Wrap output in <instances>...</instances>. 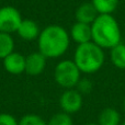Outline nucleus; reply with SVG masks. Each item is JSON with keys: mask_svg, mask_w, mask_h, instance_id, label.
Listing matches in <instances>:
<instances>
[{"mask_svg": "<svg viewBox=\"0 0 125 125\" xmlns=\"http://www.w3.org/2000/svg\"><path fill=\"white\" fill-rule=\"evenodd\" d=\"M70 35L62 26L52 24L44 28L37 39L39 52L46 58H58L67 52Z\"/></svg>", "mask_w": 125, "mask_h": 125, "instance_id": "1", "label": "nucleus"}, {"mask_svg": "<svg viewBox=\"0 0 125 125\" xmlns=\"http://www.w3.org/2000/svg\"><path fill=\"white\" fill-rule=\"evenodd\" d=\"M92 42L100 47L112 48L121 43V29L112 14H99L91 24Z\"/></svg>", "mask_w": 125, "mask_h": 125, "instance_id": "2", "label": "nucleus"}, {"mask_svg": "<svg viewBox=\"0 0 125 125\" xmlns=\"http://www.w3.org/2000/svg\"><path fill=\"white\" fill-rule=\"evenodd\" d=\"M105 61L103 48L94 42H88L77 46L73 62L83 73H94L102 68Z\"/></svg>", "mask_w": 125, "mask_h": 125, "instance_id": "3", "label": "nucleus"}, {"mask_svg": "<svg viewBox=\"0 0 125 125\" xmlns=\"http://www.w3.org/2000/svg\"><path fill=\"white\" fill-rule=\"evenodd\" d=\"M81 71L77 67L73 61L65 59L56 65L54 70L55 81L58 86L65 89H73L77 86L80 80Z\"/></svg>", "mask_w": 125, "mask_h": 125, "instance_id": "4", "label": "nucleus"}, {"mask_svg": "<svg viewBox=\"0 0 125 125\" xmlns=\"http://www.w3.org/2000/svg\"><path fill=\"white\" fill-rule=\"evenodd\" d=\"M21 13L12 6H4L0 8V32L14 33L18 31L22 22Z\"/></svg>", "mask_w": 125, "mask_h": 125, "instance_id": "5", "label": "nucleus"}, {"mask_svg": "<svg viewBox=\"0 0 125 125\" xmlns=\"http://www.w3.org/2000/svg\"><path fill=\"white\" fill-rule=\"evenodd\" d=\"M82 94L77 89H66L59 98V105L62 112L73 114L82 108Z\"/></svg>", "mask_w": 125, "mask_h": 125, "instance_id": "6", "label": "nucleus"}, {"mask_svg": "<svg viewBox=\"0 0 125 125\" xmlns=\"http://www.w3.org/2000/svg\"><path fill=\"white\" fill-rule=\"evenodd\" d=\"M46 67V57L42 53L34 52L25 57V73L30 76H39Z\"/></svg>", "mask_w": 125, "mask_h": 125, "instance_id": "7", "label": "nucleus"}, {"mask_svg": "<svg viewBox=\"0 0 125 125\" xmlns=\"http://www.w3.org/2000/svg\"><path fill=\"white\" fill-rule=\"evenodd\" d=\"M6 71L11 75H21L25 71V57L19 52H12L2 59Z\"/></svg>", "mask_w": 125, "mask_h": 125, "instance_id": "8", "label": "nucleus"}, {"mask_svg": "<svg viewBox=\"0 0 125 125\" xmlns=\"http://www.w3.org/2000/svg\"><path fill=\"white\" fill-rule=\"evenodd\" d=\"M70 39L73 42L80 45L92 41V31H91V24L76 22L70 29Z\"/></svg>", "mask_w": 125, "mask_h": 125, "instance_id": "9", "label": "nucleus"}, {"mask_svg": "<svg viewBox=\"0 0 125 125\" xmlns=\"http://www.w3.org/2000/svg\"><path fill=\"white\" fill-rule=\"evenodd\" d=\"M17 33L24 41H34V40L39 39L41 30H40V26L36 22L30 19H25L22 20Z\"/></svg>", "mask_w": 125, "mask_h": 125, "instance_id": "10", "label": "nucleus"}, {"mask_svg": "<svg viewBox=\"0 0 125 125\" xmlns=\"http://www.w3.org/2000/svg\"><path fill=\"white\" fill-rule=\"evenodd\" d=\"M98 15H99V13L95 10L92 2H84V3L80 4L75 13L77 22H81V23H87V24H92L93 21L97 19Z\"/></svg>", "mask_w": 125, "mask_h": 125, "instance_id": "11", "label": "nucleus"}, {"mask_svg": "<svg viewBox=\"0 0 125 125\" xmlns=\"http://www.w3.org/2000/svg\"><path fill=\"white\" fill-rule=\"evenodd\" d=\"M99 125H120L121 124V115L117 110L113 108H105L100 112L98 117Z\"/></svg>", "mask_w": 125, "mask_h": 125, "instance_id": "12", "label": "nucleus"}, {"mask_svg": "<svg viewBox=\"0 0 125 125\" xmlns=\"http://www.w3.org/2000/svg\"><path fill=\"white\" fill-rule=\"evenodd\" d=\"M111 62L119 69H125V44L119 43L111 48Z\"/></svg>", "mask_w": 125, "mask_h": 125, "instance_id": "13", "label": "nucleus"}, {"mask_svg": "<svg viewBox=\"0 0 125 125\" xmlns=\"http://www.w3.org/2000/svg\"><path fill=\"white\" fill-rule=\"evenodd\" d=\"M99 14H112L119 6V0H91Z\"/></svg>", "mask_w": 125, "mask_h": 125, "instance_id": "14", "label": "nucleus"}, {"mask_svg": "<svg viewBox=\"0 0 125 125\" xmlns=\"http://www.w3.org/2000/svg\"><path fill=\"white\" fill-rule=\"evenodd\" d=\"M12 52H14V41L11 34L0 32V59L6 58Z\"/></svg>", "mask_w": 125, "mask_h": 125, "instance_id": "15", "label": "nucleus"}, {"mask_svg": "<svg viewBox=\"0 0 125 125\" xmlns=\"http://www.w3.org/2000/svg\"><path fill=\"white\" fill-rule=\"evenodd\" d=\"M47 125H73L70 114L65 112H59L54 114L47 122Z\"/></svg>", "mask_w": 125, "mask_h": 125, "instance_id": "16", "label": "nucleus"}, {"mask_svg": "<svg viewBox=\"0 0 125 125\" xmlns=\"http://www.w3.org/2000/svg\"><path fill=\"white\" fill-rule=\"evenodd\" d=\"M19 125H47V123L37 114H26L21 117Z\"/></svg>", "mask_w": 125, "mask_h": 125, "instance_id": "17", "label": "nucleus"}, {"mask_svg": "<svg viewBox=\"0 0 125 125\" xmlns=\"http://www.w3.org/2000/svg\"><path fill=\"white\" fill-rule=\"evenodd\" d=\"M92 82L90 81L89 79H87V78H80V80L78 81L77 86H76V88H77V90L79 91L81 94H87V93H90L91 90H92Z\"/></svg>", "mask_w": 125, "mask_h": 125, "instance_id": "18", "label": "nucleus"}, {"mask_svg": "<svg viewBox=\"0 0 125 125\" xmlns=\"http://www.w3.org/2000/svg\"><path fill=\"white\" fill-rule=\"evenodd\" d=\"M0 125H19V121L9 113H0Z\"/></svg>", "mask_w": 125, "mask_h": 125, "instance_id": "19", "label": "nucleus"}, {"mask_svg": "<svg viewBox=\"0 0 125 125\" xmlns=\"http://www.w3.org/2000/svg\"><path fill=\"white\" fill-rule=\"evenodd\" d=\"M84 125H99V124H98V123H87Z\"/></svg>", "mask_w": 125, "mask_h": 125, "instance_id": "20", "label": "nucleus"}, {"mask_svg": "<svg viewBox=\"0 0 125 125\" xmlns=\"http://www.w3.org/2000/svg\"><path fill=\"white\" fill-rule=\"evenodd\" d=\"M120 125H125V120H124L123 122H121V124H120Z\"/></svg>", "mask_w": 125, "mask_h": 125, "instance_id": "21", "label": "nucleus"}, {"mask_svg": "<svg viewBox=\"0 0 125 125\" xmlns=\"http://www.w3.org/2000/svg\"><path fill=\"white\" fill-rule=\"evenodd\" d=\"M123 106H124V110H125V99H124V102H123Z\"/></svg>", "mask_w": 125, "mask_h": 125, "instance_id": "22", "label": "nucleus"}]
</instances>
